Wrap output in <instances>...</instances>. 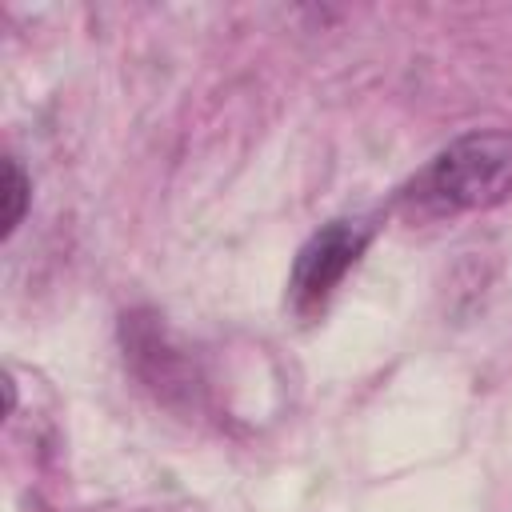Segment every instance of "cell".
<instances>
[{"label": "cell", "instance_id": "obj_3", "mask_svg": "<svg viewBox=\"0 0 512 512\" xmlns=\"http://www.w3.org/2000/svg\"><path fill=\"white\" fill-rule=\"evenodd\" d=\"M120 336H124V360L156 392V400H164V404H192L196 400L192 360L168 340L160 316L128 312L120 324Z\"/></svg>", "mask_w": 512, "mask_h": 512}, {"label": "cell", "instance_id": "obj_4", "mask_svg": "<svg viewBox=\"0 0 512 512\" xmlns=\"http://www.w3.org/2000/svg\"><path fill=\"white\" fill-rule=\"evenodd\" d=\"M28 192H32V184H28L24 168L8 156V160H4V224H0V236H12L16 224L24 220V212H28Z\"/></svg>", "mask_w": 512, "mask_h": 512}, {"label": "cell", "instance_id": "obj_2", "mask_svg": "<svg viewBox=\"0 0 512 512\" xmlns=\"http://www.w3.org/2000/svg\"><path fill=\"white\" fill-rule=\"evenodd\" d=\"M376 236V216H340L328 220L324 228H316L292 264L288 276V300L300 316H312L328 304V296L340 288V280L356 268V260L364 256V248Z\"/></svg>", "mask_w": 512, "mask_h": 512}, {"label": "cell", "instance_id": "obj_1", "mask_svg": "<svg viewBox=\"0 0 512 512\" xmlns=\"http://www.w3.org/2000/svg\"><path fill=\"white\" fill-rule=\"evenodd\" d=\"M512 196V132L476 128L444 144L408 184L396 188V212L412 224L484 212Z\"/></svg>", "mask_w": 512, "mask_h": 512}]
</instances>
